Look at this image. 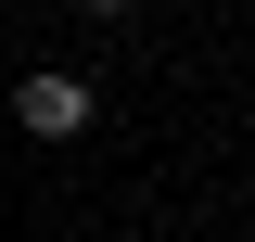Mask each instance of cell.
<instances>
[{"label":"cell","instance_id":"obj_1","mask_svg":"<svg viewBox=\"0 0 255 242\" xmlns=\"http://www.w3.org/2000/svg\"><path fill=\"white\" fill-rule=\"evenodd\" d=\"M13 115H26V140H77V127H90V77H64V64H38L26 90H13Z\"/></svg>","mask_w":255,"mask_h":242},{"label":"cell","instance_id":"obj_2","mask_svg":"<svg viewBox=\"0 0 255 242\" xmlns=\"http://www.w3.org/2000/svg\"><path fill=\"white\" fill-rule=\"evenodd\" d=\"M77 13H90V26H128V13H140V0H77Z\"/></svg>","mask_w":255,"mask_h":242}]
</instances>
